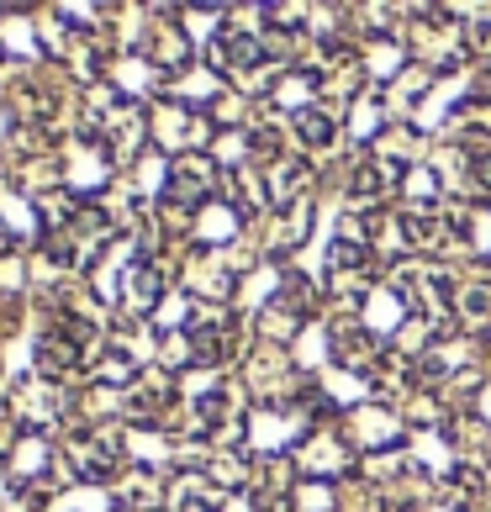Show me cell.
Here are the masks:
<instances>
[{
    "mask_svg": "<svg viewBox=\"0 0 491 512\" xmlns=\"http://www.w3.org/2000/svg\"><path fill=\"white\" fill-rule=\"evenodd\" d=\"M169 191H175V201H185V206L206 201V196H212V164L180 159V164H175V180H169Z\"/></svg>",
    "mask_w": 491,
    "mask_h": 512,
    "instance_id": "obj_1",
    "label": "cell"
},
{
    "mask_svg": "<svg viewBox=\"0 0 491 512\" xmlns=\"http://www.w3.org/2000/svg\"><path fill=\"white\" fill-rule=\"evenodd\" d=\"M296 132H301V138H307L312 148H328V143H333V117H328L323 106H301Z\"/></svg>",
    "mask_w": 491,
    "mask_h": 512,
    "instance_id": "obj_2",
    "label": "cell"
},
{
    "mask_svg": "<svg viewBox=\"0 0 491 512\" xmlns=\"http://www.w3.org/2000/svg\"><path fill=\"white\" fill-rule=\"evenodd\" d=\"M402 196H407V201H418V206L439 201V175H433L428 164H412V169H407V180H402Z\"/></svg>",
    "mask_w": 491,
    "mask_h": 512,
    "instance_id": "obj_3",
    "label": "cell"
},
{
    "mask_svg": "<svg viewBox=\"0 0 491 512\" xmlns=\"http://www.w3.org/2000/svg\"><path fill=\"white\" fill-rule=\"evenodd\" d=\"M37 359H43L48 375H64L80 354H74V344H64V338H43V344H37Z\"/></svg>",
    "mask_w": 491,
    "mask_h": 512,
    "instance_id": "obj_4",
    "label": "cell"
},
{
    "mask_svg": "<svg viewBox=\"0 0 491 512\" xmlns=\"http://www.w3.org/2000/svg\"><path fill=\"white\" fill-rule=\"evenodd\" d=\"M470 180H476L481 191H491V154H476V159H470Z\"/></svg>",
    "mask_w": 491,
    "mask_h": 512,
    "instance_id": "obj_5",
    "label": "cell"
}]
</instances>
